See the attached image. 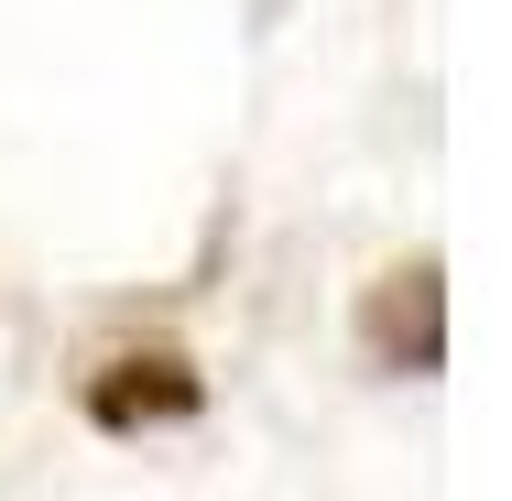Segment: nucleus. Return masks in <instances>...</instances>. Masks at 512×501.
<instances>
[{"label": "nucleus", "mask_w": 512, "mask_h": 501, "mask_svg": "<svg viewBox=\"0 0 512 501\" xmlns=\"http://www.w3.org/2000/svg\"><path fill=\"white\" fill-rule=\"evenodd\" d=\"M360 360L371 371H404V382H436L447 371V273L436 262H393L360 295Z\"/></svg>", "instance_id": "1"}, {"label": "nucleus", "mask_w": 512, "mask_h": 501, "mask_svg": "<svg viewBox=\"0 0 512 501\" xmlns=\"http://www.w3.org/2000/svg\"><path fill=\"white\" fill-rule=\"evenodd\" d=\"M197 403H207V382H197V360H186V349H120V360L88 371V425H99V436L186 425Z\"/></svg>", "instance_id": "2"}]
</instances>
